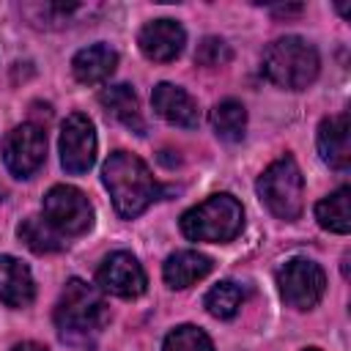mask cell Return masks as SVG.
<instances>
[{
	"instance_id": "obj_1",
	"label": "cell",
	"mask_w": 351,
	"mask_h": 351,
	"mask_svg": "<svg viewBox=\"0 0 351 351\" xmlns=\"http://www.w3.org/2000/svg\"><path fill=\"white\" fill-rule=\"evenodd\" d=\"M110 321V310L104 296L88 285L85 280H69L58 304H55V326L60 337L71 346L88 348L101 335Z\"/></svg>"
},
{
	"instance_id": "obj_2",
	"label": "cell",
	"mask_w": 351,
	"mask_h": 351,
	"mask_svg": "<svg viewBox=\"0 0 351 351\" xmlns=\"http://www.w3.org/2000/svg\"><path fill=\"white\" fill-rule=\"evenodd\" d=\"M101 178L110 189L115 211L123 219L143 214L159 195V184L151 176L148 165L129 151H112L101 167Z\"/></svg>"
},
{
	"instance_id": "obj_3",
	"label": "cell",
	"mask_w": 351,
	"mask_h": 351,
	"mask_svg": "<svg viewBox=\"0 0 351 351\" xmlns=\"http://www.w3.org/2000/svg\"><path fill=\"white\" fill-rule=\"evenodd\" d=\"M241 225H244V208L228 192L206 197L203 203H197L181 217V233L186 239L211 241V244L236 239L241 233Z\"/></svg>"
},
{
	"instance_id": "obj_4",
	"label": "cell",
	"mask_w": 351,
	"mask_h": 351,
	"mask_svg": "<svg viewBox=\"0 0 351 351\" xmlns=\"http://www.w3.org/2000/svg\"><path fill=\"white\" fill-rule=\"evenodd\" d=\"M318 52L299 36L277 38L263 55V74L288 90H302L318 77Z\"/></svg>"
},
{
	"instance_id": "obj_5",
	"label": "cell",
	"mask_w": 351,
	"mask_h": 351,
	"mask_svg": "<svg viewBox=\"0 0 351 351\" xmlns=\"http://www.w3.org/2000/svg\"><path fill=\"white\" fill-rule=\"evenodd\" d=\"M258 195L266 203V208L291 222L302 214V195H304V178L299 165L293 162V156H280L277 162H271L261 178H258Z\"/></svg>"
},
{
	"instance_id": "obj_6",
	"label": "cell",
	"mask_w": 351,
	"mask_h": 351,
	"mask_svg": "<svg viewBox=\"0 0 351 351\" xmlns=\"http://www.w3.org/2000/svg\"><path fill=\"white\" fill-rule=\"evenodd\" d=\"M44 219L60 236H82L93 225V206L77 186L58 184L44 195Z\"/></svg>"
},
{
	"instance_id": "obj_7",
	"label": "cell",
	"mask_w": 351,
	"mask_h": 351,
	"mask_svg": "<svg viewBox=\"0 0 351 351\" xmlns=\"http://www.w3.org/2000/svg\"><path fill=\"white\" fill-rule=\"evenodd\" d=\"M277 288L285 304L296 310H310L321 302L326 291V274L315 261L307 258H291L277 271Z\"/></svg>"
},
{
	"instance_id": "obj_8",
	"label": "cell",
	"mask_w": 351,
	"mask_h": 351,
	"mask_svg": "<svg viewBox=\"0 0 351 351\" xmlns=\"http://www.w3.org/2000/svg\"><path fill=\"white\" fill-rule=\"evenodd\" d=\"M47 159V132L38 123H22L3 143V162L16 178H30Z\"/></svg>"
},
{
	"instance_id": "obj_9",
	"label": "cell",
	"mask_w": 351,
	"mask_h": 351,
	"mask_svg": "<svg viewBox=\"0 0 351 351\" xmlns=\"http://www.w3.org/2000/svg\"><path fill=\"white\" fill-rule=\"evenodd\" d=\"M58 145H60V165L69 173L74 176L88 173L96 162V132H93L90 118L82 112H71L63 121Z\"/></svg>"
},
{
	"instance_id": "obj_10",
	"label": "cell",
	"mask_w": 351,
	"mask_h": 351,
	"mask_svg": "<svg viewBox=\"0 0 351 351\" xmlns=\"http://www.w3.org/2000/svg\"><path fill=\"white\" fill-rule=\"evenodd\" d=\"M96 280L101 291L115 293L121 299H134L145 291V271L132 252H110L101 261Z\"/></svg>"
},
{
	"instance_id": "obj_11",
	"label": "cell",
	"mask_w": 351,
	"mask_h": 351,
	"mask_svg": "<svg viewBox=\"0 0 351 351\" xmlns=\"http://www.w3.org/2000/svg\"><path fill=\"white\" fill-rule=\"evenodd\" d=\"M137 44H140V49H143L145 58L159 60V63H167V60H173V58L181 55V49L186 44V33L173 19H154V22H148L140 30Z\"/></svg>"
},
{
	"instance_id": "obj_12",
	"label": "cell",
	"mask_w": 351,
	"mask_h": 351,
	"mask_svg": "<svg viewBox=\"0 0 351 351\" xmlns=\"http://www.w3.org/2000/svg\"><path fill=\"white\" fill-rule=\"evenodd\" d=\"M151 104L154 110L173 126H184V129H195L200 123V110L197 101L178 85L170 82H159L151 93Z\"/></svg>"
},
{
	"instance_id": "obj_13",
	"label": "cell",
	"mask_w": 351,
	"mask_h": 351,
	"mask_svg": "<svg viewBox=\"0 0 351 351\" xmlns=\"http://www.w3.org/2000/svg\"><path fill=\"white\" fill-rule=\"evenodd\" d=\"M318 151L326 165L346 170L351 165V123L346 112L329 115L318 126Z\"/></svg>"
},
{
	"instance_id": "obj_14",
	"label": "cell",
	"mask_w": 351,
	"mask_h": 351,
	"mask_svg": "<svg viewBox=\"0 0 351 351\" xmlns=\"http://www.w3.org/2000/svg\"><path fill=\"white\" fill-rule=\"evenodd\" d=\"M33 296L36 285L30 269L11 255H0V302L8 307H27Z\"/></svg>"
},
{
	"instance_id": "obj_15",
	"label": "cell",
	"mask_w": 351,
	"mask_h": 351,
	"mask_svg": "<svg viewBox=\"0 0 351 351\" xmlns=\"http://www.w3.org/2000/svg\"><path fill=\"white\" fill-rule=\"evenodd\" d=\"M118 66V52L107 44H93V47H85L74 55L71 60V71L74 77L82 82V85H96V82H104Z\"/></svg>"
},
{
	"instance_id": "obj_16",
	"label": "cell",
	"mask_w": 351,
	"mask_h": 351,
	"mask_svg": "<svg viewBox=\"0 0 351 351\" xmlns=\"http://www.w3.org/2000/svg\"><path fill=\"white\" fill-rule=\"evenodd\" d=\"M211 258L203 255V252H195V250H181V252H173L165 266H162V277L170 288H189L192 282L203 280L208 271H211Z\"/></svg>"
},
{
	"instance_id": "obj_17",
	"label": "cell",
	"mask_w": 351,
	"mask_h": 351,
	"mask_svg": "<svg viewBox=\"0 0 351 351\" xmlns=\"http://www.w3.org/2000/svg\"><path fill=\"white\" fill-rule=\"evenodd\" d=\"M99 101L101 107L107 110V115H112L115 121H121L126 129L143 134L145 132V123H143V115H140V101H137V93L129 88V85H110L99 93Z\"/></svg>"
},
{
	"instance_id": "obj_18",
	"label": "cell",
	"mask_w": 351,
	"mask_h": 351,
	"mask_svg": "<svg viewBox=\"0 0 351 351\" xmlns=\"http://www.w3.org/2000/svg\"><path fill=\"white\" fill-rule=\"evenodd\" d=\"M211 126L217 132V137L228 140V143H239L244 137L247 129V110L241 101L236 99H225L211 110Z\"/></svg>"
},
{
	"instance_id": "obj_19",
	"label": "cell",
	"mask_w": 351,
	"mask_h": 351,
	"mask_svg": "<svg viewBox=\"0 0 351 351\" xmlns=\"http://www.w3.org/2000/svg\"><path fill=\"white\" fill-rule=\"evenodd\" d=\"M16 233L38 255H49V252H60L63 250V236L44 217H27V219H22V225L16 228Z\"/></svg>"
},
{
	"instance_id": "obj_20",
	"label": "cell",
	"mask_w": 351,
	"mask_h": 351,
	"mask_svg": "<svg viewBox=\"0 0 351 351\" xmlns=\"http://www.w3.org/2000/svg\"><path fill=\"white\" fill-rule=\"evenodd\" d=\"M348 195H351V189H348V186H340L337 192H332L329 197H324V200L315 206V219H318V225H321L324 230L348 233V228H351Z\"/></svg>"
},
{
	"instance_id": "obj_21",
	"label": "cell",
	"mask_w": 351,
	"mask_h": 351,
	"mask_svg": "<svg viewBox=\"0 0 351 351\" xmlns=\"http://www.w3.org/2000/svg\"><path fill=\"white\" fill-rule=\"evenodd\" d=\"M203 304H206V310H208L214 318H233L236 310H239V304H241V288H239L236 282H230V280L217 282V285L206 293Z\"/></svg>"
},
{
	"instance_id": "obj_22",
	"label": "cell",
	"mask_w": 351,
	"mask_h": 351,
	"mask_svg": "<svg viewBox=\"0 0 351 351\" xmlns=\"http://www.w3.org/2000/svg\"><path fill=\"white\" fill-rule=\"evenodd\" d=\"M162 351H214V346H211V340L203 329L184 324V326H176L165 337Z\"/></svg>"
},
{
	"instance_id": "obj_23",
	"label": "cell",
	"mask_w": 351,
	"mask_h": 351,
	"mask_svg": "<svg viewBox=\"0 0 351 351\" xmlns=\"http://www.w3.org/2000/svg\"><path fill=\"white\" fill-rule=\"evenodd\" d=\"M195 60H197L200 66L214 69V66H222V63L230 60V49H228V44H225L222 38H217V36H206V38L197 44Z\"/></svg>"
},
{
	"instance_id": "obj_24",
	"label": "cell",
	"mask_w": 351,
	"mask_h": 351,
	"mask_svg": "<svg viewBox=\"0 0 351 351\" xmlns=\"http://www.w3.org/2000/svg\"><path fill=\"white\" fill-rule=\"evenodd\" d=\"M11 351H47L41 343H33V340H22V343H16Z\"/></svg>"
},
{
	"instance_id": "obj_25",
	"label": "cell",
	"mask_w": 351,
	"mask_h": 351,
	"mask_svg": "<svg viewBox=\"0 0 351 351\" xmlns=\"http://www.w3.org/2000/svg\"><path fill=\"white\" fill-rule=\"evenodd\" d=\"M277 16H291V14H302V5H277L271 8Z\"/></svg>"
},
{
	"instance_id": "obj_26",
	"label": "cell",
	"mask_w": 351,
	"mask_h": 351,
	"mask_svg": "<svg viewBox=\"0 0 351 351\" xmlns=\"http://www.w3.org/2000/svg\"><path fill=\"white\" fill-rule=\"evenodd\" d=\"M304 351H318V348H304Z\"/></svg>"
}]
</instances>
